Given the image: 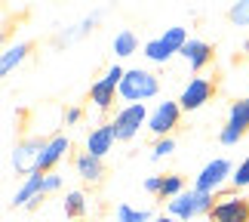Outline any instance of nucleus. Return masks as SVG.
<instances>
[{"mask_svg": "<svg viewBox=\"0 0 249 222\" xmlns=\"http://www.w3.org/2000/svg\"><path fill=\"white\" fill-rule=\"evenodd\" d=\"M25 56H28V43H9L3 53H0V74H13L16 71V65H22L25 62Z\"/></svg>", "mask_w": 249, "mask_h": 222, "instance_id": "f3484780", "label": "nucleus"}, {"mask_svg": "<svg viewBox=\"0 0 249 222\" xmlns=\"http://www.w3.org/2000/svg\"><path fill=\"white\" fill-rule=\"evenodd\" d=\"M148 105H123V108H117V114H114V130H117V139L126 142V139H136L142 127H148Z\"/></svg>", "mask_w": 249, "mask_h": 222, "instance_id": "39448f33", "label": "nucleus"}, {"mask_svg": "<svg viewBox=\"0 0 249 222\" xmlns=\"http://www.w3.org/2000/svg\"><path fill=\"white\" fill-rule=\"evenodd\" d=\"M228 19L237 25V28H249V0H240L228 9Z\"/></svg>", "mask_w": 249, "mask_h": 222, "instance_id": "4be33fe9", "label": "nucleus"}, {"mask_svg": "<svg viewBox=\"0 0 249 222\" xmlns=\"http://www.w3.org/2000/svg\"><path fill=\"white\" fill-rule=\"evenodd\" d=\"M139 50V37L132 31H120L114 37V56H120V59H126V56H136Z\"/></svg>", "mask_w": 249, "mask_h": 222, "instance_id": "a211bd4d", "label": "nucleus"}, {"mask_svg": "<svg viewBox=\"0 0 249 222\" xmlns=\"http://www.w3.org/2000/svg\"><path fill=\"white\" fill-rule=\"evenodd\" d=\"M246 133H249V96L246 99H237L231 108H228V121H225L222 133H218V139H222V145H234Z\"/></svg>", "mask_w": 249, "mask_h": 222, "instance_id": "423d86ee", "label": "nucleus"}, {"mask_svg": "<svg viewBox=\"0 0 249 222\" xmlns=\"http://www.w3.org/2000/svg\"><path fill=\"white\" fill-rule=\"evenodd\" d=\"M151 222H178V219H172V216H157V219H151Z\"/></svg>", "mask_w": 249, "mask_h": 222, "instance_id": "cd10ccee", "label": "nucleus"}, {"mask_svg": "<svg viewBox=\"0 0 249 222\" xmlns=\"http://www.w3.org/2000/svg\"><path fill=\"white\" fill-rule=\"evenodd\" d=\"M62 188V176L59 173H43V195H53V191Z\"/></svg>", "mask_w": 249, "mask_h": 222, "instance_id": "393cba45", "label": "nucleus"}, {"mask_svg": "<svg viewBox=\"0 0 249 222\" xmlns=\"http://www.w3.org/2000/svg\"><path fill=\"white\" fill-rule=\"evenodd\" d=\"M123 74H126V71H123L120 65H111V68L89 86V102H92L95 111H111L114 108V96H117V90H120Z\"/></svg>", "mask_w": 249, "mask_h": 222, "instance_id": "20e7f679", "label": "nucleus"}, {"mask_svg": "<svg viewBox=\"0 0 249 222\" xmlns=\"http://www.w3.org/2000/svg\"><path fill=\"white\" fill-rule=\"evenodd\" d=\"M74 167H77V173H80V179H86V182H99V179L105 176L102 158H92L89 151H83V154H77V161H74Z\"/></svg>", "mask_w": 249, "mask_h": 222, "instance_id": "dca6fc26", "label": "nucleus"}, {"mask_svg": "<svg viewBox=\"0 0 249 222\" xmlns=\"http://www.w3.org/2000/svg\"><path fill=\"white\" fill-rule=\"evenodd\" d=\"M231 185L234 188H249V158H243L240 163H237V170L231 176Z\"/></svg>", "mask_w": 249, "mask_h": 222, "instance_id": "5701e85b", "label": "nucleus"}, {"mask_svg": "<svg viewBox=\"0 0 249 222\" xmlns=\"http://www.w3.org/2000/svg\"><path fill=\"white\" fill-rule=\"evenodd\" d=\"M114 142H120L117 139V130H114V123H99L89 136H86V151L92 154V158H105L108 151H114Z\"/></svg>", "mask_w": 249, "mask_h": 222, "instance_id": "f8f14e48", "label": "nucleus"}, {"mask_svg": "<svg viewBox=\"0 0 249 222\" xmlns=\"http://www.w3.org/2000/svg\"><path fill=\"white\" fill-rule=\"evenodd\" d=\"M43 195V173H31V176H25V182L16 188L13 195V207H34L37 201Z\"/></svg>", "mask_w": 249, "mask_h": 222, "instance_id": "4468645a", "label": "nucleus"}, {"mask_svg": "<svg viewBox=\"0 0 249 222\" xmlns=\"http://www.w3.org/2000/svg\"><path fill=\"white\" fill-rule=\"evenodd\" d=\"M65 213H68L71 219H80L86 213V198H83V191H68L65 195Z\"/></svg>", "mask_w": 249, "mask_h": 222, "instance_id": "aec40b11", "label": "nucleus"}, {"mask_svg": "<svg viewBox=\"0 0 249 222\" xmlns=\"http://www.w3.org/2000/svg\"><path fill=\"white\" fill-rule=\"evenodd\" d=\"M157 93H160V81L148 68H129L123 74L120 90H117V96L126 105H145L148 99H154Z\"/></svg>", "mask_w": 249, "mask_h": 222, "instance_id": "f257e3e1", "label": "nucleus"}, {"mask_svg": "<svg viewBox=\"0 0 249 222\" xmlns=\"http://www.w3.org/2000/svg\"><path fill=\"white\" fill-rule=\"evenodd\" d=\"M178 118H181V105L178 102H157V108L151 111V118H148V130L154 133L157 139H166L172 130L178 127Z\"/></svg>", "mask_w": 249, "mask_h": 222, "instance_id": "1a4fd4ad", "label": "nucleus"}, {"mask_svg": "<svg viewBox=\"0 0 249 222\" xmlns=\"http://www.w3.org/2000/svg\"><path fill=\"white\" fill-rule=\"evenodd\" d=\"M234 176V170H231V163H228L225 158H215V161H209L203 170L197 173V182H194V188L197 191H206V195H215L218 188L225 185L228 179Z\"/></svg>", "mask_w": 249, "mask_h": 222, "instance_id": "6e6552de", "label": "nucleus"}, {"mask_svg": "<svg viewBox=\"0 0 249 222\" xmlns=\"http://www.w3.org/2000/svg\"><path fill=\"white\" fill-rule=\"evenodd\" d=\"M191 40L188 37V31L185 28H166L160 37H154V40H148L145 43V59L148 62H154V65H163V62H169L172 56H181V50H185V43Z\"/></svg>", "mask_w": 249, "mask_h": 222, "instance_id": "7ed1b4c3", "label": "nucleus"}, {"mask_svg": "<svg viewBox=\"0 0 249 222\" xmlns=\"http://www.w3.org/2000/svg\"><path fill=\"white\" fill-rule=\"evenodd\" d=\"M114 222H151V213L148 210H136L129 204H117V210H114Z\"/></svg>", "mask_w": 249, "mask_h": 222, "instance_id": "6ab92c4d", "label": "nucleus"}, {"mask_svg": "<svg viewBox=\"0 0 249 222\" xmlns=\"http://www.w3.org/2000/svg\"><path fill=\"white\" fill-rule=\"evenodd\" d=\"M172 151H176V142H172V136H166V139H157V142H154V148H151V158L160 161V158H166V154H172Z\"/></svg>", "mask_w": 249, "mask_h": 222, "instance_id": "b1692460", "label": "nucleus"}, {"mask_svg": "<svg viewBox=\"0 0 249 222\" xmlns=\"http://www.w3.org/2000/svg\"><path fill=\"white\" fill-rule=\"evenodd\" d=\"M160 188H163V176H148L145 179V191H148V195H160Z\"/></svg>", "mask_w": 249, "mask_h": 222, "instance_id": "a878e982", "label": "nucleus"}, {"mask_svg": "<svg viewBox=\"0 0 249 222\" xmlns=\"http://www.w3.org/2000/svg\"><path fill=\"white\" fill-rule=\"evenodd\" d=\"M71 148V139L68 136H50L46 145L40 151V163H37V173H53V167L65 158V151Z\"/></svg>", "mask_w": 249, "mask_h": 222, "instance_id": "ddd939ff", "label": "nucleus"}, {"mask_svg": "<svg viewBox=\"0 0 249 222\" xmlns=\"http://www.w3.org/2000/svg\"><path fill=\"white\" fill-rule=\"evenodd\" d=\"M181 191H185V179H181V176H176V173L163 176V188H160V198L172 201V198H178Z\"/></svg>", "mask_w": 249, "mask_h": 222, "instance_id": "412c9836", "label": "nucleus"}, {"mask_svg": "<svg viewBox=\"0 0 249 222\" xmlns=\"http://www.w3.org/2000/svg\"><path fill=\"white\" fill-rule=\"evenodd\" d=\"M43 145H46V139H40V136H31V139L18 142L16 151H13V170L22 173V176H31V173H37V163H40Z\"/></svg>", "mask_w": 249, "mask_h": 222, "instance_id": "9d476101", "label": "nucleus"}, {"mask_svg": "<svg viewBox=\"0 0 249 222\" xmlns=\"http://www.w3.org/2000/svg\"><path fill=\"white\" fill-rule=\"evenodd\" d=\"M213 93H215V83L209 81V77H191V81L185 83V90H181V96H178L181 111L203 108V105L213 99Z\"/></svg>", "mask_w": 249, "mask_h": 222, "instance_id": "9b49d317", "label": "nucleus"}, {"mask_svg": "<svg viewBox=\"0 0 249 222\" xmlns=\"http://www.w3.org/2000/svg\"><path fill=\"white\" fill-rule=\"evenodd\" d=\"M213 222H249V198L237 195H218L213 204V213H209Z\"/></svg>", "mask_w": 249, "mask_h": 222, "instance_id": "0eeeda50", "label": "nucleus"}, {"mask_svg": "<svg viewBox=\"0 0 249 222\" xmlns=\"http://www.w3.org/2000/svg\"><path fill=\"white\" fill-rule=\"evenodd\" d=\"M80 118H83L80 108H65V123H77Z\"/></svg>", "mask_w": 249, "mask_h": 222, "instance_id": "bb28decb", "label": "nucleus"}, {"mask_svg": "<svg viewBox=\"0 0 249 222\" xmlns=\"http://www.w3.org/2000/svg\"><path fill=\"white\" fill-rule=\"evenodd\" d=\"M181 59H185L194 71H203L209 62H213V46H209L206 40H191L185 43V50H181Z\"/></svg>", "mask_w": 249, "mask_h": 222, "instance_id": "2eb2a0df", "label": "nucleus"}, {"mask_svg": "<svg viewBox=\"0 0 249 222\" xmlns=\"http://www.w3.org/2000/svg\"><path fill=\"white\" fill-rule=\"evenodd\" d=\"M213 195H206V191H197V188H185L178 198L166 201V216L178 219V222H188L200 213H213Z\"/></svg>", "mask_w": 249, "mask_h": 222, "instance_id": "f03ea898", "label": "nucleus"}]
</instances>
